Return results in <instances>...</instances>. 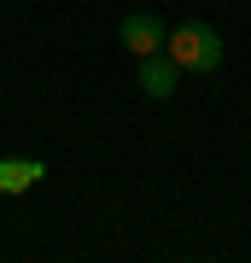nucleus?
<instances>
[{"instance_id": "nucleus-1", "label": "nucleus", "mask_w": 251, "mask_h": 263, "mask_svg": "<svg viewBox=\"0 0 251 263\" xmlns=\"http://www.w3.org/2000/svg\"><path fill=\"white\" fill-rule=\"evenodd\" d=\"M164 53L181 65V76H216L222 70V35L205 24V18H187V24H176L169 29V41H164Z\"/></svg>"}, {"instance_id": "nucleus-2", "label": "nucleus", "mask_w": 251, "mask_h": 263, "mask_svg": "<svg viewBox=\"0 0 251 263\" xmlns=\"http://www.w3.org/2000/svg\"><path fill=\"white\" fill-rule=\"evenodd\" d=\"M117 41L129 47L134 59H146V53H164V41H169V24L164 18H152V12H129V18L117 24Z\"/></svg>"}, {"instance_id": "nucleus-3", "label": "nucleus", "mask_w": 251, "mask_h": 263, "mask_svg": "<svg viewBox=\"0 0 251 263\" xmlns=\"http://www.w3.org/2000/svg\"><path fill=\"white\" fill-rule=\"evenodd\" d=\"M134 82H140V94H146V100H169V94H176V82H181V65H176L169 53H146Z\"/></svg>"}, {"instance_id": "nucleus-4", "label": "nucleus", "mask_w": 251, "mask_h": 263, "mask_svg": "<svg viewBox=\"0 0 251 263\" xmlns=\"http://www.w3.org/2000/svg\"><path fill=\"white\" fill-rule=\"evenodd\" d=\"M47 176L41 158H0V193H29Z\"/></svg>"}]
</instances>
